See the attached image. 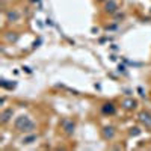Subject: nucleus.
Listing matches in <instances>:
<instances>
[{
    "instance_id": "1",
    "label": "nucleus",
    "mask_w": 151,
    "mask_h": 151,
    "mask_svg": "<svg viewBox=\"0 0 151 151\" xmlns=\"http://www.w3.org/2000/svg\"><path fill=\"white\" fill-rule=\"evenodd\" d=\"M15 129L20 130V132H32L35 129V122L29 118V116H20L17 121H15Z\"/></svg>"
},
{
    "instance_id": "2",
    "label": "nucleus",
    "mask_w": 151,
    "mask_h": 151,
    "mask_svg": "<svg viewBox=\"0 0 151 151\" xmlns=\"http://www.w3.org/2000/svg\"><path fill=\"white\" fill-rule=\"evenodd\" d=\"M139 119H141V122L145 124V127L151 129V115H150V113H147V112H141V113H139Z\"/></svg>"
},
{
    "instance_id": "3",
    "label": "nucleus",
    "mask_w": 151,
    "mask_h": 151,
    "mask_svg": "<svg viewBox=\"0 0 151 151\" xmlns=\"http://www.w3.org/2000/svg\"><path fill=\"white\" fill-rule=\"evenodd\" d=\"M20 18V12L17 11V9H11L8 14H6V20L9 21V23H14V21H17Z\"/></svg>"
},
{
    "instance_id": "4",
    "label": "nucleus",
    "mask_w": 151,
    "mask_h": 151,
    "mask_svg": "<svg viewBox=\"0 0 151 151\" xmlns=\"http://www.w3.org/2000/svg\"><path fill=\"white\" fill-rule=\"evenodd\" d=\"M12 115H14V109H12V107L5 109V110L2 112V124H6V122L12 118Z\"/></svg>"
},
{
    "instance_id": "5",
    "label": "nucleus",
    "mask_w": 151,
    "mask_h": 151,
    "mask_svg": "<svg viewBox=\"0 0 151 151\" xmlns=\"http://www.w3.org/2000/svg\"><path fill=\"white\" fill-rule=\"evenodd\" d=\"M116 9H118V5H116L115 0H109V2L104 5V11L109 12V14H113V12H116Z\"/></svg>"
},
{
    "instance_id": "6",
    "label": "nucleus",
    "mask_w": 151,
    "mask_h": 151,
    "mask_svg": "<svg viewBox=\"0 0 151 151\" xmlns=\"http://www.w3.org/2000/svg\"><path fill=\"white\" fill-rule=\"evenodd\" d=\"M103 136H104V139H113V137H115V129L113 127H104Z\"/></svg>"
},
{
    "instance_id": "7",
    "label": "nucleus",
    "mask_w": 151,
    "mask_h": 151,
    "mask_svg": "<svg viewBox=\"0 0 151 151\" xmlns=\"http://www.w3.org/2000/svg\"><path fill=\"white\" fill-rule=\"evenodd\" d=\"M64 130L65 133H73L74 132V122L73 121H64Z\"/></svg>"
},
{
    "instance_id": "8",
    "label": "nucleus",
    "mask_w": 151,
    "mask_h": 151,
    "mask_svg": "<svg viewBox=\"0 0 151 151\" xmlns=\"http://www.w3.org/2000/svg\"><path fill=\"white\" fill-rule=\"evenodd\" d=\"M122 106L125 109H134L136 107V101H134V100H125V101L122 103Z\"/></svg>"
},
{
    "instance_id": "9",
    "label": "nucleus",
    "mask_w": 151,
    "mask_h": 151,
    "mask_svg": "<svg viewBox=\"0 0 151 151\" xmlns=\"http://www.w3.org/2000/svg\"><path fill=\"white\" fill-rule=\"evenodd\" d=\"M103 112L104 113H110L112 115V113H115V107H113V104H104L103 106Z\"/></svg>"
},
{
    "instance_id": "10",
    "label": "nucleus",
    "mask_w": 151,
    "mask_h": 151,
    "mask_svg": "<svg viewBox=\"0 0 151 151\" xmlns=\"http://www.w3.org/2000/svg\"><path fill=\"white\" fill-rule=\"evenodd\" d=\"M36 139V136L35 134H32V136H29V137H23V144H30V141H35Z\"/></svg>"
}]
</instances>
